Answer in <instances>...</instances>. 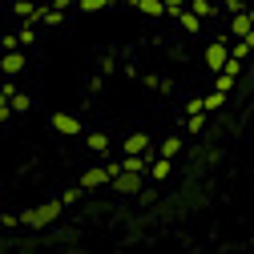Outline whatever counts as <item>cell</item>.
<instances>
[{"mask_svg":"<svg viewBox=\"0 0 254 254\" xmlns=\"http://www.w3.org/2000/svg\"><path fill=\"white\" fill-rule=\"evenodd\" d=\"M61 206H65V202H41V206H33V210L16 214V226H49V222L61 214Z\"/></svg>","mask_w":254,"mask_h":254,"instance_id":"1","label":"cell"},{"mask_svg":"<svg viewBox=\"0 0 254 254\" xmlns=\"http://www.w3.org/2000/svg\"><path fill=\"white\" fill-rule=\"evenodd\" d=\"M226 61H230L226 41H210V45H206V69H210V73H222V69H226Z\"/></svg>","mask_w":254,"mask_h":254,"instance_id":"2","label":"cell"},{"mask_svg":"<svg viewBox=\"0 0 254 254\" xmlns=\"http://www.w3.org/2000/svg\"><path fill=\"white\" fill-rule=\"evenodd\" d=\"M105 182H113V170H109V166H93V170L81 174V190H97V186H105Z\"/></svg>","mask_w":254,"mask_h":254,"instance_id":"3","label":"cell"},{"mask_svg":"<svg viewBox=\"0 0 254 254\" xmlns=\"http://www.w3.org/2000/svg\"><path fill=\"white\" fill-rule=\"evenodd\" d=\"M141 178H145V174H129V170H117V174H113V186L121 190V194H137V190H141Z\"/></svg>","mask_w":254,"mask_h":254,"instance_id":"4","label":"cell"},{"mask_svg":"<svg viewBox=\"0 0 254 254\" xmlns=\"http://www.w3.org/2000/svg\"><path fill=\"white\" fill-rule=\"evenodd\" d=\"M53 129L65 133V137H77V133H81V121H77L73 113H53Z\"/></svg>","mask_w":254,"mask_h":254,"instance_id":"5","label":"cell"},{"mask_svg":"<svg viewBox=\"0 0 254 254\" xmlns=\"http://www.w3.org/2000/svg\"><path fill=\"white\" fill-rule=\"evenodd\" d=\"M24 69V53L20 49H8L4 57H0V73H4V77H16Z\"/></svg>","mask_w":254,"mask_h":254,"instance_id":"6","label":"cell"},{"mask_svg":"<svg viewBox=\"0 0 254 254\" xmlns=\"http://www.w3.org/2000/svg\"><path fill=\"white\" fill-rule=\"evenodd\" d=\"M121 153L125 157H129V153H149V137L145 133H129V137L121 141Z\"/></svg>","mask_w":254,"mask_h":254,"instance_id":"7","label":"cell"},{"mask_svg":"<svg viewBox=\"0 0 254 254\" xmlns=\"http://www.w3.org/2000/svg\"><path fill=\"white\" fill-rule=\"evenodd\" d=\"M250 28H254V12H234V20H230V33H234L238 41L250 33Z\"/></svg>","mask_w":254,"mask_h":254,"instance_id":"8","label":"cell"},{"mask_svg":"<svg viewBox=\"0 0 254 254\" xmlns=\"http://www.w3.org/2000/svg\"><path fill=\"white\" fill-rule=\"evenodd\" d=\"M178 20H182L186 33H198V28H202V16H198L194 8H182V12H178Z\"/></svg>","mask_w":254,"mask_h":254,"instance_id":"9","label":"cell"},{"mask_svg":"<svg viewBox=\"0 0 254 254\" xmlns=\"http://www.w3.org/2000/svg\"><path fill=\"white\" fill-rule=\"evenodd\" d=\"M178 149H182V137H166L162 145H157V157H170V162H174Z\"/></svg>","mask_w":254,"mask_h":254,"instance_id":"10","label":"cell"},{"mask_svg":"<svg viewBox=\"0 0 254 254\" xmlns=\"http://www.w3.org/2000/svg\"><path fill=\"white\" fill-rule=\"evenodd\" d=\"M149 178H153V182L170 178V157H153V166H149Z\"/></svg>","mask_w":254,"mask_h":254,"instance_id":"11","label":"cell"},{"mask_svg":"<svg viewBox=\"0 0 254 254\" xmlns=\"http://www.w3.org/2000/svg\"><path fill=\"white\" fill-rule=\"evenodd\" d=\"M85 145H89V153H105V149H109V137H105V133H89Z\"/></svg>","mask_w":254,"mask_h":254,"instance_id":"12","label":"cell"},{"mask_svg":"<svg viewBox=\"0 0 254 254\" xmlns=\"http://www.w3.org/2000/svg\"><path fill=\"white\" fill-rule=\"evenodd\" d=\"M202 105H206V113H218L222 105H226V93H218V89H214L210 97H202Z\"/></svg>","mask_w":254,"mask_h":254,"instance_id":"13","label":"cell"},{"mask_svg":"<svg viewBox=\"0 0 254 254\" xmlns=\"http://www.w3.org/2000/svg\"><path fill=\"white\" fill-rule=\"evenodd\" d=\"M234 81H238V77H230V73H214V89H218V93H230Z\"/></svg>","mask_w":254,"mask_h":254,"instance_id":"14","label":"cell"},{"mask_svg":"<svg viewBox=\"0 0 254 254\" xmlns=\"http://www.w3.org/2000/svg\"><path fill=\"white\" fill-rule=\"evenodd\" d=\"M8 105H12V113H28V109H33V101H28L24 93H12V97H8Z\"/></svg>","mask_w":254,"mask_h":254,"instance_id":"15","label":"cell"},{"mask_svg":"<svg viewBox=\"0 0 254 254\" xmlns=\"http://www.w3.org/2000/svg\"><path fill=\"white\" fill-rule=\"evenodd\" d=\"M113 0H77V8L81 12H101V8H109Z\"/></svg>","mask_w":254,"mask_h":254,"instance_id":"16","label":"cell"},{"mask_svg":"<svg viewBox=\"0 0 254 254\" xmlns=\"http://www.w3.org/2000/svg\"><path fill=\"white\" fill-rule=\"evenodd\" d=\"M202 125H206V113H190V121H186V129H190V133H198Z\"/></svg>","mask_w":254,"mask_h":254,"instance_id":"17","label":"cell"},{"mask_svg":"<svg viewBox=\"0 0 254 254\" xmlns=\"http://www.w3.org/2000/svg\"><path fill=\"white\" fill-rule=\"evenodd\" d=\"M20 45H33V24H20V33H16Z\"/></svg>","mask_w":254,"mask_h":254,"instance_id":"18","label":"cell"},{"mask_svg":"<svg viewBox=\"0 0 254 254\" xmlns=\"http://www.w3.org/2000/svg\"><path fill=\"white\" fill-rule=\"evenodd\" d=\"M222 73H230V77H238V73H242V61H238V57H230V61H226V69H222Z\"/></svg>","mask_w":254,"mask_h":254,"instance_id":"19","label":"cell"},{"mask_svg":"<svg viewBox=\"0 0 254 254\" xmlns=\"http://www.w3.org/2000/svg\"><path fill=\"white\" fill-rule=\"evenodd\" d=\"M230 57H238V61H246V57H250V49H246V41H238V45L230 49Z\"/></svg>","mask_w":254,"mask_h":254,"instance_id":"20","label":"cell"},{"mask_svg":"<svg viewBox=\"0 0 254 254\" xmlns=\"http://www.w3.org/2000/svg\"><path fill=\"white\" fill-rule=\"evenodd\" d=\"M162 4H166V8H170V16H178V12H182V8H186V0H162Z\"/></svg>","mask_w":254,"mask_h":254,"instance_id":"21","label":"cell"},{"mask_svg":"<svg viewBox=\"0 0 254 254\" xmlns=\"http://www.w3.org/2000/svg\"><path fill=\"white\" fill-rule=\"evenodd\" d=\"M73 4H77V0H53V8H61V12H69Z\"/></svg>","mask_w":254,"mask_h":254,"instance_id":"22","label":"cell"},{"mask_svg":"<svg viewBox=\"0 0 254 254\" xmlns=\"http://www.w3.org/2000/svg\"><path fill=\"white\" fill-rule=\"evenodd\" d=\"M222 8H242V0H218Z\"/></svg>","mask_w":254,"mask_h":254,"instance_id":"23","label":"cell"},{"mask_svg":"<svg viewBox=\"0 0 254 254\" xmlns=\"http://www.w3.org/2000/svg\"><path fill=\"white\" fill-rule=\"evenodd\" d=\"M12 117V105H0V121H8Z\"/></svg>","mask_w":254,"mask_h":254,"instance_id":"24","label":"cell"},{"mask_svg":"<svg viewBox=\"0 0 254 254\" xmlns=\"http://www.w3.org/2000/svg\"><path fill=\"white\" fill-rule=\"evenodd\" d=\"M242 41H246V49H250V53H254V28H250V33H246V37H242Z\"/></svg>","mask_w":254,"mask_h":254,"instance_id":"25","label":"cell"},{"mask_svg":"<svg viewBox=\"0 0 254 254\" xmlns=\"http://www.w3.org/2000/svg\"><path fill=\"white\" fill-rule=\"evenodd\" d=\"M37 4H53V0H37Z\"/></svg>","mask_w":254,"mask_h":254,"instance_id":"26","label":"cell"},{"mask_svg":"<svg viewBox=\"0 0 254 254\" xmlns=\"http://www.w3.org/2000/svg\"><path fill=\"white\" fill-rule=\"evenodd\" d=\"M0 57H4V49H0Z\"/></svg>","mask_w":254,"mask_h":254,"instance_id":"27","label":"cell"}]
</instances>
